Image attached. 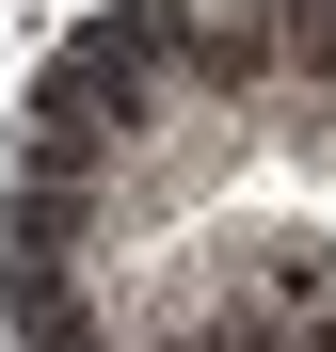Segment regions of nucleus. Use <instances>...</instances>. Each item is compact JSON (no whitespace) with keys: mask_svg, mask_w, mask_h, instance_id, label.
<instances>
[{"mask_svg":"<svg viewBox=\"0 0 336 352\" xmlns=\"http://www.w3.org/2000/svg\"><path fill=\"white\" fill-rule=\"evenodd\" d=\"M256 272H272V305H320V288H336V256H320V241H272Z\"/></svg>","mask_w":336,"mask_h":352,"instance_id":"obj_1","label":"nucleus"}]
</instances>
